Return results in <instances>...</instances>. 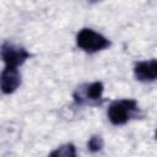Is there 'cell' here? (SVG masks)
<instances>
[{
	"label": "cell",
	"mask_w": 157,
	"mask_h": 157,
	"mask_svg": "<svg viewBox=\"0 0 157 157\" xmlns=\"http://www.w3.org/2000/svg\"><path fill=\"white\" fill-rule=\"evenodd\" d=\"M109 121L115 125H124L130 119L140 115V108L135 99H117L113 101L107 110Z\"/></svg>",
	"instance_id": "cell-1"
},
{
	"label": "cell",
	"mask_w": 157,
	"mask_h": 157,
	"mask_svg": "<svg viewBox=\"0 0 157 157\" xmlns=\"http://www.w3.org/2000/svg\"><path fill=\"white\" fill-rule=\"evenodd\" d=\"M155 137H156V140H157V130H156V134H155Z\"/></svg>",
	"instance_id": "cell-9"
},
{
	"label": "cell",
	"mask_w": 157,
	"mask_h": 157,
	"mask_svg": "<svg viewBox=\"0 0 157 157\" xmlns=\"http://www.w3.org/2000/svg\"><path fill=\"white\" fill-rule=\"evenodd\" d=\"M1 91L4 94L13 93L21 85V75L17 69L4 67L1 72Z\"/></svg>",
	"instance_id": "cell-6"
},
{
	"label": "cell",
	"mask_w": 157,
	"mask_h": 157,
	"mask_svg": "<svg viewBox=\"0 0 157 157\" xmlns=\"http://www.w3.org/2000/svg\"><path fill=\"white\" fill-rule=\"evenodd\" d=\"M87 148L91 153H97L103 148V139L101 135H93L87 142Z\"/></svg>",
	"instance_id": "cell-8"
},
{
	"label": "cell",
	"mask_w": 157,
	"mask_h": 157,
	"mask_svg": "<svg viewBox=\"0 0 157 157\" xmlns=\"http://www.w3.org/2000/svg\"><path fill=\"white\" fill-rule=\"evenodd\" d=\"M135 78L140 82H152L157 80V59L139 61L134 66Z\"/></svg>",
	"instance_id": "cell-5"
},
{
	"label": "cell",
	"mask_w": 157,
	"mask_h": 157,
	"mask_svg": "<svg viewBox=\"0 0 157 157\" xmlns=\"http://www.w3.org/2000/svg\"><path fill=\"white\" fill-rule=\"evenodd\" d=\"M103 90L104 86L102 82L96 81L91 83H82L76 87L72 93L75 105H88V107H99L103 104Z\"/></svg>",
	"instance_id": "cell-2"
},
{
	"label": "cell",
	"mask_w": 157,
	"mask_h": 157,
	"mask_svg": "<svg viewBox=\"0 0 157 157\" xmlns=\"http://www.w3.org/2000/svg\"><path fill=\"white\" fill-rule=\"evenodd\" d=\"M29 56H31V54L23 47L15 45L10 42H5L1 45V58H2V61L6 67L17 69Z\"/></svg>",
	"instance_id": "cell-4"
},
{
	"label": "cell",
	"mask_w": 157,
	"mask_h": 157,
	"mask_svg": "<svg viewBox=\"0 0 157 157\" xmlns=\"http://www.w3.org/2000/svg\"><path fill=\"white\" fill-rule=\"evenodd\" d=\"M76 44L83 52L88 54H94L97 52L109 48L110 40L91 28H82L76 36Z\"/></svg>",
	"instance_id": "cell-3"
},
{
	"label": "cell",
	"mask_w": 157,
	"mask_h": 157,
	"mask_svg": "<svg viewBox=\"0 0 157 157\" xmlns=\"http://www.w3.org/2000/svg\"><path fill=\"white\" fill-rule=\"evenodd\" d=\"M49 157H77L74 144H64L49 153Z\"/></svg>",
	"instance_id": "cell-7"
}]
</instances>
